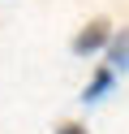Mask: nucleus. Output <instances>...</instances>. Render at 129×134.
<instances>
[{
	"label": "nucleus",
	"mask_w": 129,
	"mask_h": 134,
	"mask_svg": "<svg viewBox=\"0 0 129 134\" xmlns=\"http://www.w3.org/2000/svg\"><path fill=\"white\" fill-rule=\"evenodd\" d=\"M112 87H116V74H112L108 65H99V69L90 74V82H86V87H82V104H99V99L108 95Z\"/></svg>",
	"instance_id": "f03ea898"
},
{
	"label": "nucleus",
	"mask_w": 129,
	"mask_h": 134,
	"mask_svg": "<svg viewBox=\"0 0 129 134\" xmlns=\"http://www.w3.org/2000/svg\"><path fill=\"white\" fill-rule=\"evenodd\" d=\"M52 134H90V130H86L82 121H60V125H56Z\"/></svg>",
	"instance_id": "20e7f679"
},
{
	"label": "nucleus",
	"mask_w": 129,
	"mask_h": 134,
	"mask_svg": "<svg viewBox=\"0 0 129 134\" xmlns=\"http://www.w3.org/2000/svg\"><path fill=\"white\" fill-rule=\"evenodd\" d=\"M108 43H112V22H108V18H90V22L73 35L69 52H73V56H90V52H103Z\"/></svg>",
	"instance_id": "f257e3e1"
},
{
	"label": "nucleus",
	"mask_w": 129,
	"mask_h": 134,
	"mask_svg": "<svg viewBox=\"0 0 129 134\" xmlns=\"http://www.w3.org/2000/svg\"><path fill=\"white\" fill-rule=\"evenodd\" d=\"M108 69L112 74H129V26L120 30V35H112V43H108Z\"/></svg>",
	"instance_id": "7ed1b4c3"
}]
</instances>
